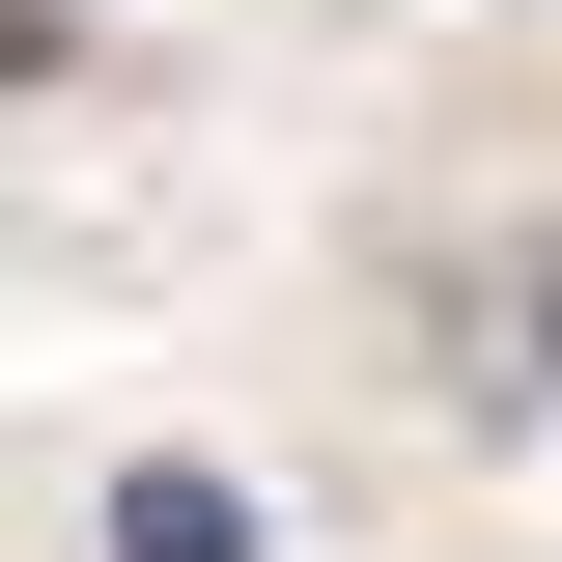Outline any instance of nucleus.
<instances>
[{"label": "nucleus", "instance_id": "nucleus-1", "mask_svg": "<svg viewBox=\"0 0 562 562\" xmlns=\"http://www.w3.org/2000/svg\"><path fill=\"white\" fill-rule=\"evenodd\" d=\"M113 562H254V479H198V450H169V479H113Z\"/></svg>", "mask_w": 562, "mask_h": 562}]
</instances>
